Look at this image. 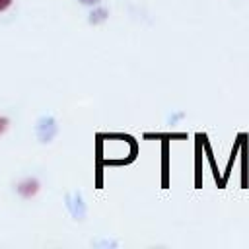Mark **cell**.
I'll list each match as a JSON object with an SVG mask.
<instances>
[{
    "instance_id": "6da1fadb",
    "label": "cell",
    "mask_w": 249,
    "mask_h": 249,
    "mask_svg": "<svg viewBox=\"0 0 249 249\" xmlns=\"http://www.w3.org/2000/svg\"><path fill=\"white\" fill-rule=\"evenodd\" d=\"M10 4H12V0H0V12H2V10H6Z\"/></svg>"
},
{
    "instance_id": "7a4b0ae2",
    "label": "cell",
    "mask_w": 249,
    "mask_h": 249,
    "mask_svg": "<svg viewBox=\"0 0 249 249\" xmlns=\"http://www.w3.org/2000/svg\"><path fill=\"white\" fill-rule=\"evenodd\" d=\"M6 126H8V121L0 117V132H4V130H6Z\"/></svg>"
}]
</instances>
